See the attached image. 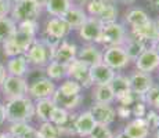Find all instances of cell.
I'll use <instances>...</instances> for the list:
<instances>
[{
    "instance_id": "obj_22",
    "label": "cell",
    "mask_w": 159,
    "mask_h": 138,
    "mask_svg": "<svg viewBox=\"0 0 159 138\" xmlns=\"http://www.w3.org/2000/svg\"><path fill=\"white\" fill-rule=\"evenodd\" d=\"M62 20L66 22L69 29H79V28L83 25L84 21L87 20V13L82 7L72 6L62 17Z\"/></svg>"
},
{
    "instance_id": "obj_17",
    "label": "cell",
    "mask_w": 159,
    "mask_h": 138,
    "mask_svg": "<svg viewBox=\"0 0 159 138\" xmlns=\"http://www.w3.org/2000/svg\"><path fill=\"white\" fill-rule=\"evenodd\" d=\"M69 26L66 25V22L62 20V18H58V17H53L47 21L46 24V36L48 38H53L56 40H60L62 38H65L69 32Z\"/></svg>"
},
{
    "instance_id": "obj_50",
    "label": "cell",
    "mask_w": 159,
    "mask_h": 138,
    "mask_svg": "<svg viewBox=\"0 0 159 138\" xmlns=\"http://www.w3.org/2000/svg\"><path fill=\"white\" fill-rule=\"evenodd\" d=\"M0 138H15V137L11 136L10 133H3V134H0Z\"/></svg>"
},
{
    "instance_id": "obj_45",
    "label": "cell",
    "mask_w": 159,
    "mask_h": 138,
    "mask_svg": "<svg viewBox=\"0 0 159 138\" xmlns=\"http://www.w3.org/2000/svg\"><path fill=\"white\" fill-rule=\"evenodd\" d=\"M4 79H6V69H4V66L0 64V86H2V83Z\"/></svg>"
},
{
    "instance_id": "obj_3",
    "label": "cell",
    "mask_w": 159,
    "mask_h": 138,
    "mask_svg": "<svg viewBox=\"0 0 159 138\" xmlns=\"http://www.w3.org/2000/svg\"><path fill=\"white\" fill-rule=\"evenodd\" d=\"M40 10L42 8L35 0H17L11 7V14L14 21H35L40 14Z\"/></svg>"
},
{
    "instance_id": "obj_1",
    "label": "cell",
    "mask_w": 159,
    "mask_h": 138,
    "mask_svg": "<svg viewBox=\"0 0 159 138\" xmlns=\"http://www.w3.org/2000/svg\"><path fill=\"white\" fill-rule=\"evenodd\" d=\"M38 29L36 21H22L20 22L14 35L7 42L3 43V50L7 57H17L24 55L28 51L33 42H35V33Z\"/></svg>"
},
{
    "instance_id": "obj_6",
    "label": "cell",
    "mask_w": 159,
    "mask_h": 138,
    "mask_svg": "<svg viewBox=\"0 0 159 138\" xmlns=\"http://www.w3.org/2000/svg\"><path fill=\"white\" fill-rule=\"evenodd\" d=\"M66 76L69 79H72V80L78 82L84 88L93 86V82H91V78H90V66H87L86 64L79 61L78 58H75L71 64H68V66H66Z\"/></svg>"
},
{
    "instance_id": "obj_36",
    "label": "cell",
    "mask_w": 159,
    "mask_h": 138,
    "mask_svg": "<svg viewBox=\"0 0 159 138\" xmlns=\"http://www.w3.org/2000/svg\"><path fill=\"white\" fill-rule=\"evenodd\" d=\"M82 88L83 87H82L78 82L72 80V79H68V80H65L58 87V90L64 94H68V96H76V94L82 93Z\"/></svg>"
},
{
    "instance_id": "obj_38",
    "label": "cell",
    "mask_w": 159,
    "mask_h": 138,
    "mask_svg": "<svg viewBox=\"0 0 159 138\" xmlns=\"http://www.w3.org/2000/svg\"><path fill=\"white\" fill-rule=\"evenodd\" d=\"M114 134L109 130L108 126L104 124H96V127L93 128V131L90 133L89 138H112Z\"/></svg>"
},
{
    "instance_id": "obj_52",
    "label": "cell",
    "mask_w": 159,
    "mask_h": 138,
    "mask_svg": "<svg viewBox=\"0 0 159 138\" xmlns=\"http://www.w3.org/2000/svg\"><path fill=\"white\" fill-rule=\"evenodd\" d=\"M155 26H157V30H158V35H159V18L157 20V22H155Z\"/></svg>"
},
{
    "instance_id": "obj_47",
    "label": "cell",
    "mask_w": 159,
    "mask_h": 138,
    "mask_svg": "<svg viewBox=\"0 0 159 138\" xmlns=\"http://www.w3.org/2000/svg\"><path fill=\"white\" fill-rule=\"evenodd\" d=\"M35 2L38 3V6L42 8V7H46V4H47L48 0H35Z\"/></svg>"
},
{
    "instance_id": "obj_25",
    "label": "cell",
    "mask_w": 159,
    "mask_h": 138,
    "mask_svg": "<svg viewBox=\"0 0 159 138\" xmlns=\"http://www.w3.org/2000/svg\"><path fill=\"white\" fill-rule=\"evenodd\" d=\"M72 0H48L46 4V10L53 17L62 18L65 13L72 7Z\"/></svg>"
},
{
    "instance_id": "obj_33",
    "label": "cell",
    "mask_w": 159,
    "mask_h": 138,
    "mask_svg": "<svg viewBox=\"0 0 159 138\" xmlns=\"http://www.w3.org/2000/svg\"><path fill=\"white\" fill-rule=\"evenodd\" d=\"M116 17H118V10L111 2H107L105 7L101 11V14L97 17V20L102 24V25H107V24H112L116 22Z\"/></svg>"
},
{
    "instance_id": "obj_27",
    "label": "cell",
    "mask_w": 159,
    "mask_h": 138,
    "mask_svg": "<svg viewBox=\"0 0 159 138\" xmlns=\"http://www.w3.org/2000/svg\"><path fill=\"white\" fill-rule=\"evenodd\" d=\"M93 100L96 104H112L115 101V94L109 84L96 86L93 90Z\"/></svg>"
},
{
    "instance_id": "obj_9",
    "label": "cell",
    "mask_w": 159,
    "mask_h": 138,
    "mask_svg": "<svg viewBox=\"0 0 159 138\" xmlns=\"http://www.w3.org/2000/svg\"><path fill=\"white\" fill-rule=\"evenodd\" d=\"M102 24L100 22L97 18L87 17V20L83 22V25L79 28V36L83 39L84 42H96L100 43L102 33Z\"/></svg>"
},
{
    "instance_id": "obj_39",
    "label": "cell",
    "mask_w": 159,
    "mask_h": 138,
    "mask_svg": "<svg viewBox=\"0 0 159 138\" xmlns=\"http://www.w3.org/2000/svg\"><path fill=\"white\" fill-rule=\"evenodd\" d=\"M147 124H148V128L149 130H157L159 127V115L155 110H149V112L145 113L144 116Z\"/></svg>"
},
{
    "instance_id": "obj_41",
    "label": "cell",
    "mask_w": 159,
    "mask_h": 138,
    "mask_svg": "<svg viewBox=\"0 0 159 138\" xmlns=\"http://www.w3.org/2000/svg\"><path fill=\"white\" fill-rule=\"evenodd\" d=\"M131 113H133L134 116L137 118H144L145 113H147V108L144 105V102H136L133 106V109H131Z\"/></svg>"
},
{
    "instance_id": "obj_34",
    "label": "cell",
    "mask_w": 159,
    "mask_h": 138,
    "mask_svg": "<svg viewBox=\"0 0 159 138\" xmlns=\"http://www.w3.org/2000/svg\"><path fill=\"white\" fill-rule=\"evenodd\" d=\"M60 127L53 124L51 122H43L40 128L38 130V138H60Z\"/></svg>"
},
{
    "instance_id": "obj_31",
    "label": "cell",
    "mask_w": 159,
    "mask_h": 138,
    "mask_svg": "<svg viewBox=\"0 0 159 138\" xmlns=\"http://www.w3.org/2000/svg\"><path fill=\"white\" fill-rule=\"evenodd\" d=\"M66 66L68 65H62L57 61H51L46 68V73L50 80H61L66 76Z\"/></svg>"
},
{
    "instance_id": "obj_21",
    "label": "cell",
    "mask_w": 159,
    "mask_h": 138,
    "mask_svg": "<svg viewBox=\"0 0 159 138\" xmlns=\"http://www.w3.org/2000/svg\"><path fill=\"white\" fill-rule=\"evenodd\" d=\"M79 61H82L83 64H86L87 66H94L97 64L102 62V53L97 47L89 44L82 47L80 50H78V55H76Z\"/></svg>"
},
{
    "instance_id": "obj_30",
    "label": "cell",
    "mask_w": 159,
    "mask_h": 138,
    "mask_svg": "<svg viewBox=\"0 0 159 138\" xmlns=\"http://www.w3.org/2000/svg\"><path fill=\"white\" fill-rule=\"evenodd\" d=\"M15 30H17V25L13 18L7 17V15L0 17V43L7 42L14 35Z\"/></svg>"
},
{
    "instance_id": "obj_35",
    "label": "cell",
    "mask_w": 159,
    "mask_h": 138,
    "mask_svg": "<svg viewBox=\"0 0 159 138\" xmlns=\"http://www.w3.org/2000/svg\"><path fill=\"white\" fill-rule=\"evenodd\" d=\"M69 118V113L66 109L64 108H60V106L56 105V108L53 109V112H51V116H50V120L53 124L58 126V127H61V126H64L66 123V120H68Z\"/></svg>"
},
{
    "instance_id": "obj_13",
    "label": "cell",
    "mask_w": 159,
    "mask_h": 138,
    "mask_svg": "<svg viewBox=\"0 0 159 138\" xmlns=\"http://www.w3.org/2000/svg\"><path fill=\"white\" fill-rule=\"evenodd\" d=\"M129 80H130L131 93H134L136 96H140V97H143L154 86V80H152L151 75L149 73L140 72V70L134 72L129 78Z\"/></svg>"
},
{
    "instance_id": "obj_56",
    "label": "cell",
    "mask_w": 159,
    "mask_h": 138,
    "mask_svg": "<svg viewBox=\"0 0 159 138\" xmlns=\"http://www.w3.org/2000/svg\"><path fill=\"white\" fill-rule=\"evenodd\" d=\"M105 2H112V0H105Z\"/></svg>"
},
{
    "instance_id": "obj_54",
    "label": "cell",
    "mask_w": 159,
    "mask_h": 138,
    "mask_svg": "<svg viewBox=\"0 0 159 138\" xmlns=\"http://www.w3.org/2000/svg\"><path fill=\"white\" fill-rule=\"evenodd\" d=\"M120 2H123V3H131V2H134V0H120Z\"/></svg>"
},
{
    "instance_id": "obj_2",
    "label": "cell",
    "mask_w": 159,
    "mask_h": 138,
    "mask_svg": "<svg viewBox=\"0 0 159 138\" xmlns=\"http://www.w3.org/2000/svg\"><path fill=\"white\" fill-rule=\"evenodd\" d=\"M6 119L11 123H20V122H28L35 115V105L26 97L10 98L4 105Z\"/></svg>"
},
{
    "instance_id": "obj_16",
    "label": "cell",
    "mask_w": 159,
    "mask_h": 138,
    "mask_svg": "<svg viewBox=\"0 0 159 138\" xmlns=\"http://www.w3.org/2000/svg\"><path fill=\"white\" fill-rule=\"evenodd\" d=\"M51 100L60 108H64L66 110L76 109L82 102H83V96L82 94H76V96H68V94L61 93L58 88H56L54 94L51 96Z\"/></svg>"
},
{
    "instance_id": "obj_26",
    "label": "cell",
    "mask_w": 159,
    "mask_h": 138,
    "mask_svg": "<svg viewBox=\"0 0 159 138\" xmlns=\"http://www.w3.org/2000/svg\"><path fill=\"white\" fill-rule=\"evenodd\" d=\"M7 70L10 72L11 76H18V78H22V76L28 72V61H26L25 55L11 57V60L8 61Z\"/></svg>"
},
{
    "instance_id": "obj_29",
    "label": "cell",
    "mask_w": 159,
    "mask_h": 138,
    "mask_svg": "<svg viewBox=\"0 0 159 138\" xmlns=\"http://www.w3.org/2000/svg\"><path fill=\"white\" fill-rule=\"evenodd\" d=\"M56 108V104L51 98H44V100H38V104L35 105V113L42 122H48L53 109Z\"/></svg>"
},
{
    "instance_id": "obj_15",
    "label": "cell",
    "mask_w": 159,
    "mask_h": 138,
    "mask_svg": "<svg viewBox=\"0 0 159 138\" xmlns=\"http://www.w3.org/2000/svg\"><path fill=\"white\" fill-rule=\"evenodd\" d=\"M78 55V47H76L73 43L69 42H62L57 46V48L54 50L53 54V61H57V62L62 64V65H68L71 64L73 60Z\"/></svg>"
},
{
    "instance_id": "obj_48",
    "label": "cell",
    "mask_w": 159,
    "mask_h": 138,
    "mask_svg": "<svg viewBox=\"0 0 159 138\" xmlns=\"http://www.w3.org/2000/svg\"><path fill=\"white\" fill-rule=\"evenodd\" d=\"M152 48H154V50L158 53V55H159V39H158V40L154 43V44H152Z\"/></svg>"
},
{
    "instance_id": "obj_11",
    "label": "cell",
    "mask_w": 159,
    "mask_h": 138,
    "mask_svg": "<svg viewBox=\"0 0 159 138\" xmlns=\"http://www.w3.org/2000/svg\"><path fill=\"white\" fill-rule=\"evenodd\" d=\"M56 88L57 87L53 83V80H50L48 78H42L33 82L28 87V91L36 100H44V98H50L53 96Z\"/></svg>"
},
{
    "instance_id": "obj_18",
    "label": "cell",
    "mask_w": 159,
    "mask_h": 138,
    "mask_svg": "<svg viewBox=\"0 0 159 138\" xmlns=\"http://www.w3.org/2000/svg\"><path fill=\"white\" fill-rule=\"evenodd\" d=\"M131 35L136 36V38L143 39V40H145L147 43H148V42L152 43V44H154V43L159 39V35H158L157 26H155V22H154V21H151V20H149L148 22L140 25V26L131 28Z\"/></svg>"
},
{
    "instance_id": "obj_43",
    "label": "cell",
    "mask_w": 159,
    "mask_h": 138,
    "mask_svg": "<svg viewBox=\"0 0 159 138\" xmlns=\"http://www.w3.org/2000/svg\"><path fill=\"white\" fill-rule=\"evenodd\" d=\"M116 113H118L120 118H123V119H127L130 116V113H131V109L129 108V106H123V105H119V108L116 109Z\"/></svg>"
},
{
    "instance_id": "obj_8",
    "label": "cell",
    "mask_w": 159,
    "mask_h": 138,
    "mask_svg": "<svg viewBox=\"0 0 159 138\" xmlns=\"http://www.w3.org/2000/svg\"><path fill=\"white\" fill-rule=\"evenodd\" d=\"M24 55H25L28 62H32L33 65L42 66V65H46L48 62V60L51 58V51L46 47L43 42L35 40Z\"/></svg>"
},
{
    "instance_id": "obj_12",
    "label": "cell",
    "mask_w": 159,
    "mask_h": 138,
    "mask_svg": "<svg viewBox=\"0 0 159 138\" xmlns=\"http://www.w3.org/2000/svg\"><path fill=\"white\" fill-rule=\"evenodd\" d=\"M90 113L97 124L104 126H109L116 116V110L111 104H94L90 109Z\"/></svg>"
},
{
    "instance_id": "obj_24",
    "label": "cell",
    "mask_w": 159,
    "mask_h": 138,
    "mask_svg": "<svg viewBox=\"0 0 159 138\" xmlns=\"http://www.w3.org/2000/svg\"><path fill=\"white\" fill-rule=\"evenodd\" d=\"M109 86H111L112 91H114L116 101H118L119 98H122L123 96H126V94L131 93L129 78H126V76H123V75H115V78L112 79V82Z\"/></svg>"
},
{
    "instance_id": "obj_20",
    "label": "cell",
    "mask_w": 159,
    "mask_h": 138,
    "mask_svg": "<svg viewBox=\"0 0 159 138\" xmlns=\"http://www.w3.org/2000/svg\"><path fill=\"white\" fill-rule=\"evenodd\" d=\"M123 134L129 138H147L149 134V128L144 118H137L133 122L127 123L123 128Z\"/></svg>"
},
{
    "instance_id": "obj_53",
    "label": "cell",
    "mask_w": 159,
    "mask_h": 138,
    "mask_svg": "<svg viewBox=\"0 0 159 138\" xmlns=\"http://www.w3.org/2000/svg\"><path fill=\"white\" fill-rule=\"evenodd\" d=\"M78 2H80V3H86V4H87V3L90 2V0H78Z\"/></svg>"
},
{
    "instance_id": "obj_49",
    "label": "cell",
    "mask_w": 159,
    "mask_h": 138,
    "mask_svg": "<svg viewBox=\"0 0 159 138\" xmlns=\"http://www.w3.org/2000/svg\"><path fill=\"white\" fill-rule=\"evenodd\" d=\"M112 138H129V137H127L126 134H123V131H122V133H118L116 136H114Z\"/></svg>"
},
{
    "instance_id": "obj_10",
    "label": "cell",
    "mask_w": 159,
    "mask_h": 138,
    "mask_svg": "<svg viewBox=\"0 0 159 138\" xmlns=\"http://www.w3.org/2000/svg\"><path fill=\"white\" fill-rule=\"evenodd\" d=\"M136 68L140 72L151 73L159 68V55L152 47L144 50L136 60Z\"/></svg>"
},
{
    "instance_id": "obj_44",
    "label": "cell",
    "mask_w": 159,
    "mask_h": 138,
    "mask_svg": "<svg viewBox=\"0 0 159 138\" xmlns=\"http://www.w3.org/2000/svg\"><path fill=\"white\" fill-rule=\"evenodd\" d=\"M6 120V110H4V105L0 104V124Z\"/></svg>"
},
{
    "instance_id": "obj_51",
    "label": "cell",
    "mask_w": 159,
    "mask_h": 138,
    "mask_svg": "<svg viewBox=\"0 0 159 138\" xmlns=\"http://www.w3.org/2000/svg\"><path fill=\"white\" fill-rule=\"evenodd\" d=\"M154 106H155V108H157V109H159V97L157 98V100H155V102H154Z\"/></svg>"
},
{
    "instance_id": "obj_19",
    "label": "cell",
    "mask_w": 159,
    "mask_h": 138,
    "mask_svg": "<svg viewBox=\"0 0 159 138\" xmlns=\"http://www.w3.org/2000/svg\"><path fill=\"white\" fill-rule=\"evenodd\" d=\"M96 122H94L93 116H91L90 110H84L79 116H76L75 120V131L78 136L80 137H89L93 128L96 127Z\"/></svg>"
},
{
    "instance_id": "obj_40",
    "label": "cell",
    "mask_w": 159,
    "mask_h": 138,
    "mask_svg": "<svg viewBox=\"0 0 159 138\" xmlns=\"http://www.w3.org/2000/svg\"><path fill=\"white\" fill-rule=\"evenodd\" d=\"M158 97H159V86H152L144 96H143L144 101L147 104H149V105H154L155 100H157Z\"/></svg>"
},
{
    "instance_id": "obj_7",
    "label": "cell",
    "mask_w": 159,
    "mask_h": 138,
    "mask_svg": "<svg viewBox=\"0 0 159 138\" xmlns=\"http://www.w3.org/2000/svg\"><path fill=\"white\" fill-rule=\"evenodd\" d=\"M3 93L10 98H20L25 97L28 93V84L22 78L18 76H6V79L2 83Z\"/></svg>"
},
{
    "instance_id": "obj_23",
    "label": "cell",
    "mask_w": 159,
    "mask_h": 138,
    "mask_svg": "<svg viewBox=\"0 0 159 138\" xmlns=\"http://www.w3.org/2000/svg\"><path fill=\"white\" fill-rule=\"evenodd\" d=\"M122 47L125 48V51H126L127 57L130 58V61L131 60L136 61L137 58H139V55L148 48L145 40H143V39H140V38H136V36H133V35H131L130 38H126V40H125Z\"/></svg>"
},
{
    "instance_id": "obj_37",
    "label": "cell",
    "mask_w": 159,
    "mask_h": 138,
    "mask_svg": "<svg viewBox=\"0 0 159 138\" xmlns=\"http://www.w3.org/2000/svg\"><path fill=\"white\" fill-rule=\"evenodd\" d=\"M105 4H107L105 0H90L87 3V14H90V17L97 18L104 10Z\"/></svg>"
},
{
    "instance_id": "obj_55",
    "label": "cell",
    "mask_w": 159,
    "mask_h": 138,
    "mask_svg": "<svg viewBox=\"0 0 159 138\" xmlns=\"http://www.w3.org/2000/svg\"><path fill=\"white\" fill-rule=\"evenodd\" d=\"M155 137H157V138H159V127L157 128V134H155Z\"/></svg>"
},
{
    "instance_id": "obj_4",
    "label": "cell",
    "mask_w": 159,
    "mask_h": 138,
    "mask_svg": "<svg viewBox=\"0 0 159 138\" xmlns=\"http://www.w3.org/2000/svg\"><path fill=\"white\" fill-rule=\"evenodd\" d=\"M126 30H125L123 25L118 22L107 24L102 26V33L100 43L105 44L107 47H114V46H123L125 40H126Z\"/></svg>"
},
{
    "instance_id": "obj_28",
    "label": "cell",
    "mask_w": 159,
    "mask_h": 138,
    "mask_svg": "<svg viewBox=\"0 0 159 138\" xmlns=\"http://www.w3.org/2000/svg\"><path fill=\"white\" fill-rule=\"evenodd\" d=\"M10 134L15 138H38V131L26 122L13 123L10 128Z\"/></svg>"
},
{
    "instance_id": "obj_57",
    "label": "cell",
    "mask_w": 159,
    "mask_h": 138,
    "mask_svg": "<svg viewBox=\"0 0 159 138\" xmlns=\"http://www.w3.org/2000/svg\"><path fill=\"white\" fill-rule=\"evenodd\" d=\"M11 2H17V0H11Z\"/></svg>"
},
{
    "instance_id": "obj_5",
    "label": "cell",
    "mask_w": 159,
    "mask_h": 138,
    "mask_svg": "<svg viewBox=\"0 0 159 138\" xmlns=\"http://www.w3.org/2000/svg\"><path fill=\"white\" fill-rule=\"evenodd\" d=\"M102 62L108 65L111 69L119 70L129 65L130 58L127 57L126 51L122 46H114V47H108L105 53H102Z\"/></svg>"
},
{
    "instance_id": "obj_32",
    "label": "cell",
    "mask_w": 159,
    "mask_h": 138,
    "mask_svg": "<svg viewBox=\"0 0 159 138\" xmlns=\"http://www.w3.org/2000/svg\"><path fill=\"white\" fill-rule=\"evenodd\" d=\"M126 21H127V24H129L131 28H136V26H140V25H143V24L148 22L149 17H148V14H147L144 10L134 8V10H131V11H129V13L126 14Z\"/></svg>"
},
{
    "instance_id": "obj_42",
    "label": "cell",
    "mask_w": 159,
    "mask_h": 138,
    "mask_svg": "<svg viewBox=\"0 0 159 138\" xmlns=\"http://www.w3.org/2000/svg\"><path fill=\"white\" fill-rule=\"evenodd\" d=\"M11 0H0V17L3 15H7L11 11Z\"/></svg>"
},
{
    "instance_id": "obj_46",
    "label": "cell",
    "mask_w": 159,
    "mask_h": 138,
    "mask_svg": "<svg viewBox=\"0 0 159 138\" xmlns=\"http://www.w3.org/2000/svg\"><path fill=\"white\" fill-rule=\"evenodd\" d=\"M149 4H151V7L154 8V10L159 11V0H148Z\"/></svg>"
},
{
    "instance_id": "obj_14",
    "label": "cell",
    "mask_w": 159,
    "mask_h": 138,
    "mask_svg": "<svg viewBox=\"0 0 159 138\" xmlns=\"http://www.w3.org/2000/svg\"><path fill=\"white\" fill-rule=\"evenodd\" d=\"M115 75H116L115 70L111 69L104 62H100L94 66H90V78H91L93 84H96V86L111 84Z\"/></svg>"
}]
</instances>
